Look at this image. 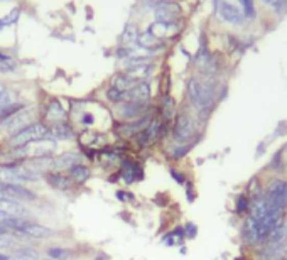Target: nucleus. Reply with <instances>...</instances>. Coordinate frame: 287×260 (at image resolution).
<instances>
[{
    "label": "nucleus",
    "mask_w": 287,
    "mask_h": 260,
    "mask_svg": "<svg viewBox=\"0 0 287 260\" xmlns=\"http://www.w3.org/2000/svg\"><path fill=\"white\" fill-rule=\"evenodd\" d=\"M4 226L14 231L15 235L20 237H29L32 240H49L54 237V231L47 226H44L36 221L26 220V218H10L7 217L4 221Z\"/></svg>",
    "instance_id": "obj_1"
},
{
    "label": "nucleus",
    "mask_w": 287,
    "mask_h": 260,
    "mask_svg": "<svg viewBox=\"0 0 287 260\" xmlns=\"http://www.w3.org/2000/svg\"><path fill=\"white\" fill-rule=\"evenodd\" d=\"M44 139H51V130L46 122H34V124L24 127L22 130L15 132V134L9 135L7 146L9 149H19L24 146H29L32 142H39Z\"/></svg>",
    "instance_id": "obj_2"
},
{
    "label": "nucleus",
    "mask_w": 287,
    "mask_h": 260,
    "mask_svg": "<svg viewBox=\"0 0 287 260\" xmlns=\"http://www.w3.org/2000/svg\"><path fill=\"white\" fill-rule=\"evenodd\" d=\"M187 95H189L191 103L195 105V108H198V110L209 108V105L213 102L211 88L203 85V83L196 78H191L189 83H187Z\"/></svg>",
    "instance_id": "obj_3"
},
{
    "label": "nucleus",
    "mask_w": 287,
    "mask_h": 260,
    "mask_svg": "<svg viewBox=\"0 0 287 260\" xmlns=\"http://www.w3.org/2000/svg\"><path fill=\"white\" fill-rule=\"evenodd\" d=\"M217 12L230 24H242L245 20V10L242 0H217Z\"/></svg>",
    "instance_id": "obj_4"
},
{
    "label": "nucleus",
    "mask_w": 287,
    "mask_h": 260,
    "mask_svg": "<svg viewBox=\"0 0 287 260\" xmlns=\"http://www.w3.org/2000/svg\"><path fill=\"white\" fill-rule=\"evenodd\" d=\"M196 134V124L191 119L189 113L181 112L176 115L174 125H173V137L178 144H186L189 139H193V135Z\"/></svg>",
    "instance_id": "obj_5"
},
{
    "label": "nucleus",
    "mask_w": 287,
    "mask_h": 260,
    "mask_svg": "<svg viewBox=\"0 0 287 260\" xmlns=\"http://www.w3.org/2000/svg\"><path fill=\"white\" fill-rule=\"evenodd\" d=\"M36 120V110L34 108H22L20 112H17L15 115H12L10 119L0 122V129L9 132V135L15 134V132L22 130L24 127L34 124Z\"/></svg>",
    "instance_id": "obj_6"
},
{
    "label": "nucleus",
    "mask_w": 287,
    "mask_h": 260,
    "mask_svg": "<svg viewBox=\"0 0 287 260\" xmlns=\"http://www.w3.org/2000/svg\"><path fill=\"white\" fill-rule=\"evenodd\" d=\"M120 169H118V176H120V181H124L125 184H135V182H139L144 179V171H142V166L139 162H135L134 159L130 157H122L120 160Z\"/></svg>",
    "instance_id": "obj_7"
},
{
    "label": "nucleus",
    "mask_w": 287,
    "mask_h": 260,
    "mask_svg": "<svg viewBox=\"0 0 287 260\" xmlns=\"http://www.w3.org/2000/svg\"><path fill=\"white\" fill-rule=\"evenodd\" d=\"M269 203L272 204L279 211H285L287 208V182L284 181H272V184L267 187V191L264 193Z\"/></svg>",
    "instance_id": "obj_8"
},
{
    "label": "nucleus",
    "mask_w": 287,
    "mask_h": 260,
    "mask_svg": "<svg viewBox=\"0 0 287 260\" xmlns=\"http://www.w3.org/2000/svg\"><path fill=\"white\" fill-rule=\"evenodd\" d=\"M161 132H162V120L157 119V117H154L151 120V124H149L142 132H139V134H137L134 139L137 142V146L144 149V147L152 146V144L159 139Z\"/></svg>",
    "instance_id": "obj_9"
},
{
    "label": "nucleus",
    "mask_w": 287,
    "mask_h": 260,
    "mask_svg": "<svg viewBox=\"0 0 287 260\" xmlns=\"http://www.w3.org/2000/svg\"><path fill=\"white\" fill-rule=\"evenodd\" d=\"M83 154L78 151H71V152H63L59 156L53 157V171H59V173H68V171L76 164H83Z\"/></svg>",
    "instance_id": "obj_10"
},
{
    "label": "nucleus",
    "mask_w": 287,
    "mask_h": 260,
    "mask_svg": "<svg viewBox=\"0 0 287 260\" xmlns=\"http://www.w3.org/2000/svg\"><path fill=\"white\" fill-rule=\"evenodd\" d=\"M149 102H124L120 107V117L125 122H134L147 115Z\"/></svg>",
    "instance_id": "obj_11"
},
{
    "label": "nucleus",
    "mask_w": 287,
    "mask_h": 260,
    "mask_svg": "<svg viewBox=\"0 0 287 260\" xmlns=\"http://www.w3.org/2000/svg\"><path fill=\"white\" fill-rule=\"evenodd\" d=\"M80 146L85 149H93V151H102V149L107 147V139L102 132L98 130H91V129H85L80 134Z\"/></svg>",
    "instance_id": "obj_12"
},
{
    "label": "nucleus",
    "mask_w": 287,
    "mask_h": 260,
    "mask_svg": "<svg viewBox=\"0 0 287 260\" xmlns=\"http://www.w3.org/2000/svg\"><path fill=\"white\" fill-rule=\"evenodd\" d=\"M44 181L47 182L53 190L56 191H71L73 190V181L69 179V176L66 173H59V171H49V173L44 174Z\"/></svg>",
    "instance_id": "obj_13"
},
{
    "label": "nucleus",
    "mask_w": 287,
    "mask_h": 260,
    "mask_svg": "<svg viewBox=\"0 0 287 260\" xmlns=\"http://www.w3.org/2000/svg\"><path fill=\"white\" fill-rule=\"evenodd\" d=\"M181 12L179 5L174 2H164L157 7L156 10V17L157 22H164V24H174V20L178 19V15Z\"/></svg>",
    "instance_id": "obj_14"
},
{
    "label": "nucleus",
    "mask_w": 287,
    "mask_h": 260,
    "mask_svg": "<svg viewBox=\"0 0 287 260\" xmlns=\"http://www.w3.org/2000/svg\"><path fill=\"white\" fill-rule=\"evenodd\" d=\"M49 130H51V139L54 140H68V139H73L76 135L75 132V127L71 122L64 120V122H58V124H53L49 125Z\"/></svg>",
    "instance_id": "obj_15"
},
{
    "label": "nucleus",
    "mask_w": 287,
    "mask_h": 260,
    "mask_svg": "<svg viewBox=\"0 0 287 260\" xmlns=\"http://www.w3.org/2000/svg\"><path fill=\"white\" fill-rule=\"evenodd\" d=\"M44 120L51 122V125H53V124H58V122L68 120V113H66L63 105L58 100H51L46 105V108H44Z\"/></svg>",
    "instance_id": "obj_16"
},
{
    "label": "nucleus",
    "mask_w": 287,
    "mask_h": 260,
    "mask_svg": "<svg viewBox=\"0 0 287 260\" xmlns=\"http://www.w3.org/2000/svg\"><path fill=\"white\" fill-rule=\"evenodd\" d=\"M151 98V86L147 81H139L132 90L125 91V102H149Z\"/></svg>",
    "instance_id": "obj_17"
},
{
    "label": "nucleus",
    "mask_w": 287,
    "mask_h": 260,
    "mask_svg": "<svg viewBox=\"0 0 287 260\" xmlns=\"http://www.w3.org/2000/svg\"><path fill=\"white\" fill-rule=\"evenodd\" d=\"M66 174L69 176V179L73 181L75 186H83L88 179L91 178V168L88 164H85V162H83V164H76Z\"/></svg>",
    "instance_id": "obj_18"
},
{
    "label": "nucleus",
    "mask_w": 287,
    "mask_h": 260,
    "mask_svg": "<svg viewBox=\"0 0 287 260\" xmlns=\"http://www.w3.org/2000/svg\"><path fill=\"white\" fill-rule=\"evenodd\" d=\"M287 242V220L284 218L280 223L272 230V233L269 235L267 245H280V243Z\"/></svg>",
    "instance_id": "obj_19"
},
{
    "label": "nucleus",
    "mask_w": 287,
    "mask_h": 260,
    "mask_svg": "<svg viewBox=\"0 0 287 260\" xmlns=\"http://www.w3.org/2000/svg\"><path fill=\"white\" fill-rule=\"evenodd\" d=\"M137 42H139V46L147 49V51H157V49H161L164 46V42L161 39H157L156 36L152 34V32L146 31L144 34L139 36V39H137Z\"/></svg>",
    "instance_id": "obj_20"
},
{
    "label": "nucleus",
    "mask_w": 287,
    "mask_h": 260,
    "mask_svg": "<svg viewBox=\"0 0 287 260\" xmlns=\"http://www.w3.org/2000/svg\"><path fill=\"white\" fill-rule=\"evenodd\" d=\"M137 83H139V80L132 78L130 75L118 73V75H115V78H113V88H117L120 91H129L137 85Z\"/></svg>",
    "instance_id": "obj_21"
},
{
    "label": "nucleus",
    "mask_w": 287,
    "mask_h": 260,
    "mask_svg": "<svg viewBox=\"0 0 287 260\" xmlns=\"http://www.w3.org/2000/svg\"><path fill=\"white\" fill-rule=\"evenodd\" d=\"M161 115H162V124H168V122L173 120L174 115H176V102L171 97H168V95L162 98Z\"/></svg>",
    "instance_id": "obj_22"
},
{
    "label": "nucleus",
    "mask_w": 287,
    "mask_h": 260,
    "mask_svg": "<svg viewBox=\"0 0 287 260\" xmlns=\"http://www.w3.org/2000/svg\"><path fill=\"white\" fill-rule=\"evenodd\" d=\"M46 253H47V258H51V260H68L71 257V250L64 247H49Z\"/></svg>",
    "instance_id": "obj_23"
},
{
    "label": "nucleus",
    "mask_w": 287,
    "mask_h": 260,
    "mask_svg": "<svg viewBox=\"0 0 287 260\" xmlns=\"http://www.w3.org/2000/svg\"><path fill=\"white\" fill-rule=\"evenodd\" d=\"M137 39H139V32H137V27L129 24L124 29V32H122V42L124 44H129V42H135Z\"/></svg>",
    "instance_id": "obj_24"
},
{
    "label": "nucleus",
    "mask_w": 287,
    "mask_h": 260,
    "mask_svg": "<svg viewBox=\"0 0 287 260\" xmlns=\"http://www.w3.org/2000/svg\"><path fill=\"white\" fill-rule=\"evenodd\" d=\"M107 98L112 103H124L125 102V91H120L117 88L110 86L107 90Z\"/></svg>",
    "instance_id": "obj_25"
},
{
    "label": "nucleus",
    "mask_w": 287,
    "mask_h": 260,
    "mask_svg": "<svg viewBox=\"0 0 287 260\" xmlns=\"http://www.w3.org/2000/svg\"><path fill=\"white\" fill-rule=\"evenodd\" d=\"M15 68V63L14 59L7 56V54L0 53V69L2 71H9V69H14Z\"/></svg>",
    "instance_id": "obj_26"
},
{
    "label": "nucleus",
    "mask_w": 287,
    "mask_h": 260,
    "mask_svg": "<svg viewBox=\"0 0 287 260\" xmlns=\"http://www.w3.org/2000/svg\"><path fill=\"white\" fill-rule=\"evenodd\" d=\"M236 213H245L248 208H250V201H248V198L245 195H240L236 196Z\"/></svg>",
    "instance_id": "obj_27"
},
{
    "label": "nucleus",
    "mask_w": 287,
    "mask_h": 260,
    "mask_svg": "<svg viewBox=\"0 0 287 260\" xmlns=\"http://www.w3.org/2000/svg\"><path fill=\"white\" fill-rule=\"evenodd\" d=\"M169 174H171V178H173L178 184H186V178H184V174L183 173H179L178 169L176 168H171L169 169Z\"/></svg>",
    "instance_id": "obj_28"
},
{
    "label": "nucleus",
    "mask_w": 287,
    "mask_h": 260,
    "mask_svg": "<svg viewBox=\"0 0 287 260\" xmlns=\"http://www.w3.org/2000/svg\"><path fill=\"white\" fill-rule=\"evenodd\" d=\"M115 196H117V200L122 201V203L134 200V195H132V193H127V191H122V190H118L117 193H115Z\"/></svg>",
    "instance_id": "obj_29"
},
{
    "label": "nucleus",
    "mask_w": 287,
    "mask_h": 260,
    "mask_svg": "<svg viewBox=\"0 0 287 260\" xmlns=\"http://www.w3.org/2000/svg\"><path fill=\"white\" fill-rule=\"evenodd\" d=\"M245 10V17H253V0H242Z\"/></svg>",
    "instance_id": "obj_30"
},
{
    "label": "nucleus",
    "mask_w": 287,
    "mask_h": 260,
    "mask_svg": "<svg viewBox=\"0 0 287 260\" xmlns=\"http://www.w3.org/2000/svg\"><path fill=\"white\" fill-rule=\"evenodd\" d=\"M198 233V228L193 223H187L184 226V235H186V239H195Z\"/></svg>",
    "instance_id": "obj_31"
},
{
    "label": "nucleus",
    "mask_w": 287,
    "mask_h": 260,
    "mask_svg": "<svg viewBox=\"0 0 287 260\" xmlns=\"http://www.w3.org/2000/svg\"><path fill=\"white\" fill-rule=\"evenodd\" d=\"M264 2L269 4V5H272L274 9H280L287 2V0H264Z\"/></svg>",
    "instance_id": "obj_32"
},
{
    "label": "nucleus",
    "mask_w": 287,
    "mask_h": 260,
    "mask_svg": "<svg viewBox=\"0 0 287 260\" xmlns=\"http://www.w3.org/2000/svg\"><path fill=\"white\" fill-rule=\"evenodd\" d=\"M186 193H187V200H189V201H195V193H193L191 184L186 186Z\"/></svg>",
    "instance_id": "obj_33"
},
{
    "label": "nucleus",
    "mask_w": 287,
    "mask_h": 260,
    "mask_svg": "<svg viewBox=\"0 0 287 260\" xmlns=\"http://www.w3.org/2000/svg\"><path fill=\"white\" fill-rule=\"evenodd\" d=\"M7 233H10V230H9V228H5V226L0 225V237H2V235H7Z\"/></svg>",
    "instance_id": "obj_34"
},
{
    "label": "nucleus",
    "mask_w": 287,
    "mask_h": 260,
    "mask_svg": "<svg viewBox=\"0 0 287 260\" xmlns=\"http://www.w3.org/2000/svg\"><path fill=\"white\" fill-rule=\"evenodd\" d=\"M0 260H12V255H7V253L0 252Z\"/></svg>",
    "instance_id": "obj_35"
},
{
    "label": "nucleus",
    "mask_w": 287,
    "mask_h": 260,
    "mask_svg": "<svg viewBox=\"0 0 287 260\" xmlns=\"http://www.w3.org/2000/svg\"><path fill=\"white\" fill-rule=\"evenodd\" d=\"M4 26H5V22H4V20H0V29H2Z\"/></svg>",
    "instance_id": "obj_36"
}]
</instances>
